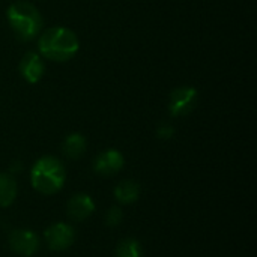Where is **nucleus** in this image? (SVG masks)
Masks as SVG:
<instances>
[{"mask_svg":"<svg viewBox=\"0 0 257 257\" xmlns=\"http://www.w3.org/2000/svg\"><path fill=\"white\" fill-rule=\"evenodd\" d=\"M17 181L12 178V175L0 173V206L8 208L14 203L17 197Z\"/></svg>","mask_w":257,"mask_h":257,"instance_id":"obj_11","label":"nucleus"},{"mask_svg":"<svg viewBox=\"0 0 257 257\" xmlns=\"http://www.w3.org/2000/svg\"><path fill=\"white\" fill-rule=\"evenodd\" d=\"M116 257H143V248L137 239L126 238L117 244Z\"/></svg>","mask_w":257,"mask_h":257,"instance_id":"obj_13","label":"nucleus"},{"mask_svg":"<svg viewBox=\"0 0 257 257\" xmlns=\"http://www.w3.org/2000/svg\"><path fill=\"white\" fill-rule=\"evenodd\" d=\"M8 21L14 33L21 41L33 39L42 27V17L39 11L29 2H15L8 8Z\"/></svg>","mask_w":257,"mask_h":257,"instance_id":"obj_3","label":"nucleus"},{"mask_svg":"<svg viewBox=\"0 0 257 257\" xmlns=\"http://www.w3.org/2000/svg\"><path fill=\"white\" fill-rule=\"evenodd\" d=\"M84 152H86V139L81 134L74 133V134H69L65 139V142H63V154L68 158L77 160Z\"/></svg>","mask_w":257,"mask_h":257,"instance_id":"obj_12","label":"nucleus"},{"mask_svg":"<svg viewBox=\"0 0 257 257\" xmlns=\"http://www.w3.org/2000/svg\"><path fill=\"white\" fill-rule=\"evenodd\" d=\"M44 62L41 60L39 54L36 53H26L24 57L20 62V72L23 75V78L32 84L38 83L42 75H44Z\"/></svg>","mask_w":257,"mask_h":257,"instance_id":"obj_9","label":"nucleus"},{"mask_svg":"<svg viewBox=\"0 0 257 257\" xmlns=\"http://www.w3.org/2000/svg\"><path fill=\"white\" fill-rule=\"evenodd\" d=\"M123 220V212L119 206H111L105 214V224L108 227H117Z\"/></svg>","mask_w":257,"mask_h":257,"instance_id":"obj_14","label":"nucleus"},{"mask_svg":"<svg viewBox=\"0 0 257 257\" xmlns=\"http://www.w3.org/2000/svg\"><path fill=\"white\" fill-rule=\"evenodd\" d=\"M38 47L41 56H44L45 59L54 62H66L77 54L80 42L72 30L59 26L47 29L41 35Z\"/></svg>","mask_w":257,"mask_h":257,"instance_id":"obj_1","label":"nucleus"},{"mask_svg":"<svg viewBox=\"0 0 257 257\" xmlns=\"http://www.w3.org/2000/svg\"><path fill=\"white\" fill-rule=\"evenodd\" d=\"M65 178L66 175H65L63 164L57 158L50 157V155L39 158L30 172L32 187L38 193L45 194V196L56 194L62 188Z\"/></svg>","mask_w":257,"mask_h":257,"instance_id":"obj_2","label":"nucleus"},{"mask_svg":"<svg viewBox=\"0 0 257 257\" xmlns=\"http://www.w3.org/2000/svg\"><path fill=\"white\" fill-rule=\"evenodd\" d=\"M68 215L72 221H84L95 212V203L90 196L84 193L74 194L68 202Z\"/></svg>","mask_w":257,"mask_h":257,"instance_id":"obj_8","label":"nucleus"},{"mask_svg":"<svg viewBox=\"0 0 257 257\" xmlns=\"http://www.w3.org/2000/svg\"><path fill=\"white\" fill-rule=\"evenodd\" d=\"M114 197L122 205H131L140 197V185L131 179H125L114 188Z\"/></svg>","mask_w":257,"mask_h":257,"instance_id":"obj_10","label":"nucleus"},{"mask_svg":"<svg viewBox=\"0 0 257 257\" xmlns=\"http://www.w3.org/2000/svg\"><path fill=\"white\" fill-rule=\"evenodd\" d=\"M45 242L53 251H65L75 241V232L69 224L56 223L44 232Z\"/></svg>","mask_w":257,"mask_h":257,"instance_id":"obj_5","label":"nucleus"},{"mask_svg":"<svg viewBox=\"0 0 257 257\" xmlns=\"http://www.w3.org/2000/svg\"><path fill=\"white\" fill-rule=\"evenodd\" d=\"M125 164L123 155L116 149H107L99 154L93 161V170L102 176H111L117 173Z\"/></svg>","mask_w":257,"mask_h":257,"instance_id":"obj_7","label":"nucleus"},{"mask_svg":"<svg viewBox=\"0 0 257 257\" xmlns=\"http://www.w3.org/2000/svg\"><path fill=\"white\" fill-rule=\"evenodd\" d=\"M197 104V90L194 87H178L170 93L169 111L173 117L190 114Z\"/></svg>","mask_w":257,"mask_h":257,"instance_id":"obj_4","label":"nucleus"},{"mask_svg":"<svg viewBox=\"0 0 257 257\" xmlns=\"http://www.w3.org/2000/svg\"><path fill=\"white\" fill-rule=\"evenodd\" d=\"M9 247L23 257H32L39 248V238L33 230L18 229L9 235Z\"/></svg>","mask_w":257,"mask_h":257,"instance_id":"obj_6","label":"nucleus"},{"mask_svg":"<svg viewBox=\"0 0 257 257\" xmlns=\"http://www.w3.org/2000/svg\"><path fill=\"white\" fill-rule=\"evenodd\" d=\"M173 134H175V130H173V126L169 125V123H163V125H160L158 130H157V136H158V139H161V140H169V139H172Z\"/></svg>","mask_w":257,"mask_h":257,"instance_id":"obj_15","label":"nucleus"}]
</instances>
